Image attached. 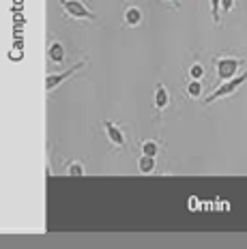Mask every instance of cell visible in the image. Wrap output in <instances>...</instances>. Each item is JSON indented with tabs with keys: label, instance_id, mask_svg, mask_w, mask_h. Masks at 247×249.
<instances>
[{
	"label": "cell",
	"instance_id": "1",
	"mask_svg": "<svg viewBox=\"0 0 247 249\" xmlns=\"http://www.w3.org/2000/svg\"><path fill=\"white\" fill-rule=\"evenodd\" d=\"M247 82V71L245 73H239V75H234V77H230V80H226V82H221V84L215 88L213 92L204 99V106H211V103H215L217 99H224V97H230V95H234L236 90H239L241 86H243Z\"/></svg>",
	"mask_w": 247,
	"mask_h": 249
},
{
	"label": "cell",
	"instance_id": "2",
	"mask_svg": "<svg viewBox=\"0 0 247 249\" xmlns=\"http://www.w3.org/2000/svg\"><path fill=\"white\" fill-rule=\"evenodd\" d=\"M241 67H243V58H234V56H217L215 58V71H217L219 82H226L230 77L239 75Z\"/></svg>",
	"mask_w": 247,
	"mask_h": 249
},
{
	"label": "cell",
	"instance_id": "3",
	"mask_svg": "<svg viewBox=\"0 0 247 249\" xmlns=\"http://www.w3.org/2000/svg\"><path fill=\"white\" fill-rule=\"evenodd\" d=\"M60 7H63L65 15H69L71 19H88V22L95 19V13L82 0H60Z\"/></svg>",
	"mask_w": 247,
	"mask_h": 249
},
{
	"label": "cell",
	"instance_id": "4",
	"mask_svg": "<svg viewBox=\"0 0 247 249\" xmlns=\"http://www.w3.org/2000/svg\"><path fill=\"white\" fill-rule=\"evenodd\" d=\"M84 65H86V60H80V62H75L73 67H69V69H65V71H58V73H50L48 77H45V90H48V92H52L54 88H58L60 84H65V82L69 80L71 75H75V73H78V71H80Z\"/></svg>",
	"mask_w": 247,
	"mask_h": 249
},
{
	"label": "cell",
	"instance_id": "5",
	"mask_svg": "<svg viewBox=\"0 0 247 249\" xmlns=\"http://www.w3.org/2000/svg\"><path fill=\"white\" fill-rule=\"evenodd\" d=\"M104 129H106L107 140L112 142V146H116V148H127V138H125V133H123V129L118 127V124L106 121V123H104Z\"/></svg>",
	"mask_w": 247,
	"mask_h": 249
},
{
	"label": "cell",
	"instance_id": "6",
	"mask_svg": "<svg viewBox=\"0 0 247 249\" xmlns=\"http://www.w3.org/2000/svg\"><path fill=\"white\" fill-rule=\"evenodd\" d=\"M65 56H67V52H65V45L60 43V41H52V43L48 45V58L52 60L54 65H63Z\"/></svg>",
	"mask_w": 247,
	"mask_h": 249
},
{
	"label": "cell",
	"instance_id": "7",
	"mask_svg": "<svg viewBox=\"0 0 247 249\" xmlns=\"http://www.w3.org/2000/svg\"><path fill=\"white\" fill-rule=\"evenodd\" d=\"M125 24L127 26H131V28H136V26H140L142 24V19H144V13H142V9L140 7H136V4H129V7L125 9Z\"/></svg>",
	"mask_w": 247,
	"mask_h": 249
},
{
	"label": "cell",
	"instance_id": "8",
	"mask_svg": "<svg viewBox=\"0 0 247 249\" xmlns=\"http://www.w3.org/2000/svg\"><path fill=\"white\" fill-rule=\"evenodd\" d=\"M168 106H170V92H168V88L163 86V84H157V88H155V110L157 112H163Z\"/></svg>",
	"mask_w": 247,
	"mask_h": 249
},
{
	"label": "cell",
	"instance_id": "9",
	"mask_svg": "<svg viewBox=\"0 0 247 249\" xmlns=\"http://www.w3.org/2000/svg\"><path fill=\"white\" fill-rule=\"evenodd\" d=\"M138 170H140L142 174H151L157 170V161L155 157H151V155H142L140 159H138Z\"/></svg>",
	"mask_w": 247,
	"mask_h": 249
},
{
	"label": "cell",
	"instance_id": "10",
	"mask_svg": "<svg viewBox=\"0 0 247 249\" xmlns=\"http://www.w3.org/2000/svg\"><path fill=\"white\" fill-rule=\"evenodd\" d=\"M185 92H187V97H192V99H200V97H202V82L189 80L187 86H185Z\"/></svg>",
	"mask_w": 247,
	"mask_h": 249
},
{
	"label": "cell",
	"instance_id": "11",
	"mask_svg": "<svg viewBox=\"0 0 247 249\" xmlns=\"http://www.w3.org/2000/svg\"><path fill=\"white\" fill-rule=\"evenodd\" d=\"M140 150H142V155H151V157H157L159 144L155 142V140H144V142L140 144Z\"/></svg>",
	"mask_w": 247,
	"mask_h": 249
},
{
	"label": "cell",
	"instance_id": "12",
	"mask_svg": "<svg viewBox=\"0 0 247 249\" xmlns=\"http://www.w3.org/2000/svg\"><path fill=\"white\" fill-rule=\"evenodd\" d=\"M202 77H204V67L200 62H194L189 67V80H202Z\"/></svg>",
	"mask_w": 247,
	"mask_h": 249
},
{
	"label": "cell",
	"instance_id": "13",
	"mask_svg": "<svg viewBox=\"0 0 247 249\" xmlns=\"http://www.w3.org/2000/svg\"><path fill=\"white\" fill-rule=\"evenodd\" d=\"M67 174H69V176H84L86 170H84V165H82V163L73 161V163H67Z\"/></svg>",
	"mask_w": 247,
	"mask_h": 249
},
{
	"label": "cell",
	"instance_id": "14",
	"mask_svg": "<svg viewBox=\"0 0 247 249\" xmlns=\"http://www.w3.org/2000/svg\"><path fill=\"white\" fill-rule=\"evenodd\" d=\"M211 15H213V22H221V0H211Z\"/></svg>",
	"mask_w": 247,
	"mask_h": 249
},
{
	"label": "cell",
	"instance_id": "15",
	"mask_svg": "<svg viewBox=\"0 0 247 249\" xmlns=\"http://www.w3.org/2000/svg\"><path fill=\"white\" fill-rule=\"evenodd\" d=\"M234 4H236V0H221V13H230L234 9Z\"/></svg>",
	"mask_w": 247,
	"mask_h": 249
},
{
	"label": "cell",
	"instance_id": "16",
	"mask_svg": "<svg viewBox=\"0 0 247 249\" xmlns=\"http://www.w3.org/2000/svg\"><path fill=\"white\" fill-rule=\"evenodd\" d=\"M163 2L172 4V7H174V9H178V7H181V2H178V0H163Z\"/></svg>",
	"mask_w": 247,
	"mask_h": 249
}]
</instances>
